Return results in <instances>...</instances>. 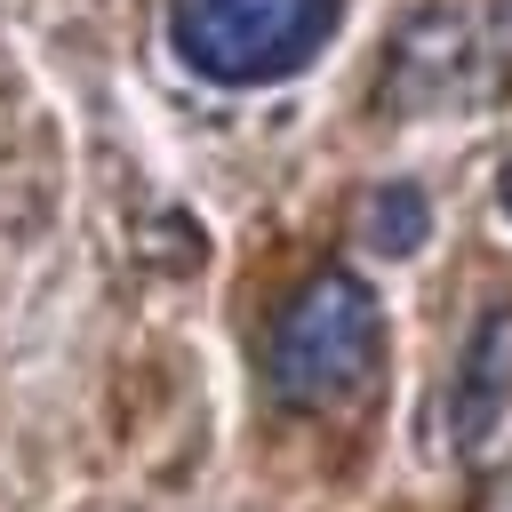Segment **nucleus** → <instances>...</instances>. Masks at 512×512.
<instances>
[{"mask_svg":"<svg viewBox=\"0 0 512 512\" xmlns=\"http://www.w3.org/2000/svg\"><path fill=\"white\" fill-rule=\"evenodd\" d=\"M384 360V304L360 272H312L264 336V384L280 408H344Z\"/></svg>","mask_w":512,"mask_h":512,"instance_id":"f257e3e1","label":"nucleus"},{"mask_svg":"<svg viewBox=\"0 0 512 512\" xmlns=\"http://www.w3.org/2000/svg\"><path fill=\"white\" fill-rule=\"evenodd\" d=\"M344 24V0H168V48L208 88L296 80Z\"/></svg>","mask_w":512,"mask_h":512,"instance_id":"f03ea898","label":"nucleus"},{"mask_svg":"<svg viewBox=\"0 0 512 512\" xmlns=\"http://www.w3.org/2000/svg\"><path fill=\"white\" fill-rule=\"evenodd\" d=\"M504 384H512V312H488L480 336L464 344V368H456V400H448V432L464 448L488 440L496 408H504Z\"/></svg>","mask_w":512,"mask_h":512,"instance_id":"7ed1b4c3","label":"nucleus"},{"mask_svg":"<svg viewBox=\"0 0 512 512\" xmlns=\"http://www.w3.org/2000/svg\"><path fill=\"white\" fill-rule=\"evenodd\" d=\"M424 232H432V200L416 192V184H376L368 192V216H360V240L384 256V264H400V256H416L424 248Z\"/></svg>","mask_w":512,"mask_h":512,"instance_id":"20e7f679","label":"nucleus"},{"mask_svg":"<svg viewBox=\"0 0 512 512\" xmlns=\"http://www.w3.org/2000/svg\"><path fill=\"white\" fill-rule=\"evenodd\" d=\"M480 512H512V472H496V480H488V496H480Z\"/></svg>","mask_w":512,"mask_h":512,"instance_id":"39448f33","label":"nucleus"},{"mask_svg":"<svg viewBox=\"0 0 512 512\" xmlns=\"http://www.w3.org/2000/svg\"><path fill=\"white\" fill-rule=\"evenodd\" d=\"M496 216L512 224V160H504V176H496Z\"/></svg>","mask_w":512,"mask_h":512,"instance_id":"423d86ee","label":"nucleus"}]
</instances>
